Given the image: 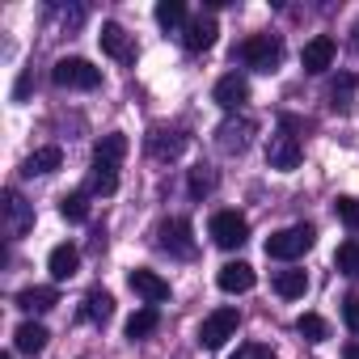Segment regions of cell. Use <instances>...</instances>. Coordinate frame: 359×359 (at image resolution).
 Here are the masks:
<instances>
[{"label":"cell","mask_w":359,"mask_h":359,"mask_svg":"<svg viewBox=\"0 0 359 359\" xmlns=\"http://www.w3.org/2000/svg\"><path fill=\"white\" fill-rule=\"evenodd\" d=\"M313 241H317L313 224H292V229H279V233H271V237H266V258L292 262V258L309 254V250H313Z\"/></svg>","instance_id":"obj_1"},{"label":"cell","mask_w":359,"mask_h":359,"mask_svg":"<svg viewBox=\"0 0 359 359\" xmlns=\"http://www.w3.org/2000/svg\"><path fill=\"white\" fill-rule=\"evenodd\" d=\"M237 60L245 68H254V72H275L279 60H283V43L275 34H254V39H245L237 47Z\"/></svg>","instance_id":"obj_2"},{"label":"cell","mask_w":359,"mask_h":359,"mask_svg":"<svg viewBox=\"0 0 359 359\" xmlns=\"http://www.w3.org/2000/svg\"><path fill=\"white\" fill-rule=\"evenodd\" d=\"M51 81H55L60 89H97V85H102V72H97L89 60H81V55H64V60L51 68Z\"/></svg>","instance_id":"obj_3"},{"label":"cell","mask_w":359,"mask_h":359,"mask_svg":"<svg viewBox=\"0 0 359 359\" xmlns=\"http://www.w3.org/2000/svg\"><path fill=\"white\" fill-rule=\"evenodd\" d=\"M237 325H241L237 309H216V313H208L203 325H199V346H203V351H220V346L237 334Z\"/></svg>","instance_id":"obj_4"},{"label":"cell","mask_w":359,"mask_h":359,"mask_svg":"<svg viewBox=\"0 0 359 359\" xmlns=\"http://www.w3.org/2000/svg\"><path fill=\"white\" fill-rule=\"evenodd\" d=\"M208 233H212V241L220 250H237V245L250 241V220L241 212H216L212 224H208Z\"/></svg>","instance_id":"obj_5"},{"label":"cell","mask_w":359,"mask_h":359,"mask_svg":"<svg viewBox=\"0 0 359 359\" xmlns=\"http://www.w3.org/2000/svg\"><path fill=\"white\" fill-rule=\"evenodd\" d=\"M300 156H304V148H300V140L292 135V131H275L271 135V144H266V165L271 169H279V173H292V169H300Z\"/></svg>","instance_id":"obj_6"},{"label":"cell","mask_w":359,"mask_h":359,"mask_svg":"<svg viewBox=\"0 0 359 359\" xmlns=\"http://www.w3.org/2000/svg\"><path fill=\"white\" fill-rule=\"evenodd\" d=\"M191 233H195L191 220H165V224L156 229V245H161L165 254L191 258V254H195V237H191Z\"/></svg>","instance_id":"obj_7"},{"label":"cell","mask_w":359,"mask_h":359,"mask_svg":"<svg viewBox=\"0 0 359 359\" xmlns=\"http://www.w3.org/2000/svg\"><path fill=\"white\" fill-rule=\"evenodd\" d=\"M0 208H5V233L9 237H26L34 229V208L18 191H5V203H0Z\"/></svg>","instance_id":"obj_8"},{"label":"cell","mask_w":359,"mask_h":359,"mask_svg":"<svg viewBox=\"0 0 359 359\" xmlns=\"http://www.w3.org/2000/svg\"><path fill=\"white\" fill-rule=\"evenodd\" d=\"M127 283H131V292H135V296H144L148 304H161V300H169V283H165L156 271H148V266H135V271L127 275Z\"/></svg>","instance_id":"obj_9"},{"label":"cell","mask_w":359,"mask_h":359,"mask_svg":"<svg viewBox=\"0 0 359 359\" xmlns=\"http://www.w3.org/2000/svg\"><path fill=\"white\" fill-rule=\"evenodd\" d=\"M216 102H220L224 110H241V106L250 102V81H245L241 72L220 76V81H216Z\"/></svg>","instance_id":"obj_10"},{"label":"cell","mask_w":359,"mask_h":359,"mask_svg":"<svg viewBox=\"0 0 359 359\" xmlns=\"http://www.w3.org/2000/svg\"><path fill=\"white\" fill-rule=\"evenodd\" d=\"M216 34H220V30H216V18H203V13H199V18L187 22V30H182V47H187V51H208V47L216 43Z\"/></svg>","instance_id":"obj_11"},{"label":"cell","mask_w":359,"mask_h":359,"mask_svg":"<svg viewBox=\"0 0 359 359\" xmlns=\"http://www.w3.org/2000/svg\"><path fill=\"white\" fill-rule=\"evenodd\" d=\"M216 283H220V292L241 296V292L254 287V266H250V262H224L220 275H216Z\"/></svg>","instance_id":"obj_12"},{"label":"cell","mask_w":359,"mask_h":359,"mask_svg":"<svg viewBox=\"0 0 359 359\" xmlns=\"http://www.w3.org/2000/svg\"><path fill=\"white\" fill-rule=\"evenodd\" d=\"M300 64H304V72H325L330 64H334V39H325V34H317L313 43H304V51H300Z\"/></svg>","instance_id":"obj_13"},{"label":"cell","mask_w":359,"mask_h":359,"mask_svg":"<svg viewBox=\"0 0 359 359\" xmlns=\"http://www.w3.org/2000/svg\"><path fill=\"white\" fill-rule=\"evenodd\" d=\"M97 43H102V51H106L110 60H131V55H135V47H131L127 30H123L118 22H106L102 34H97Z\"/></svg>","instance_id":"obj_14"},{"label":"cell","mask_w":359,"mask_h":359,"mask_svg":"<svg viewBox=\"0 0 359 359\" xmlns=\"http://www.w3.org/2000/svg\"><path fill=\"white\" fill-rule=\"evenodd\" d=\"M47 271H51V279H55V283L72 279V275L81 271V250H76V245H55V250H51V258H47Z\"/></svg>","instance_id":"obj_15"},{"label":"cell","mask_w":359,"mask_h":359,"mask_svg":"<svg viewBox=\"0 0 359 359\" xmlns=\"http://www.w3.org/2000/svg\"><path fill=\"white\" fill-rule=\"evenodd\" d=\"M81 317H85V321H93V325H106V321L114 317V296H110L106 287H93V292H85Z\"/></svg>","instance_id":"obj_16"},{"label":"cell","mask_w":359,"mask_h":359,"mask_svg":"<svg viewBox=\"0 0 359 359\" xmlns=\"http://www.w3.org/2000/svg\"><path fill=\"white\" fill-rule=\"evenodd\" d=\"M55 304H60L55 287H26V292H18V309H26V313H47Z\"/></svg>","instance_id":"obj_17"},{"label":"cell","mask_w":359,"mask_h":359,"mask_svg":"<svg viewBox=\"0 0 359 359\" xmlns=\"http://www.w3.org/2000/svg\"><path fill=\"white\" fill-rule=\"evenodd\" d=\"M47 325H39V321H22L18 325V334H13V342H18V351H26V355H39L43 346H47Z\"/></svg>","instance_id":"obj_18"},{"label":"cell","mask_w":359,"mask_h":359,"mask_svg":"<svg viewBox=\"0 0 359 359\" xmlns=\"http://www.w3.org/2000/svg\"><path fill=\"white\" fill-rule=\"evenodd\" d=\"M182 148H187V135H177V131H152V140H148V152L161 161L182 156Z\"/></svg>","instance_id":"obj_19"},{"label":"cell","mask_w":359,"mask_h":359,"mask_svg":"<svg viewBox=\"0 0 359 359\" xmlns=\"http://www.w3.org/2000/svg\"><path fill=\"white\" fill-rule=\"evenodd\" d=\"M156 325H161V313H156V304H144V309H135V313L127 317V338H131V342H135V338H148Z\"/></svg>","instance_id":"obj_20"},{"label":"cell","mask_w":359,"mask_h":359,"mask_svg":"<svg viewBox=\"0 0 359 359\" xmlns=\"http://www.w3.org/2000/svg\"><path fill=\"white\" fill-rule=\"evenodd\" d=\"M89 191H93V195H114V191H118V165L93 161V173H89Z\"/></svg>","instance_id":"obj_21"},{"label":"cell","mask_w":359,"mask_h":359,"mask_svg":"<svg viewBox=\"0 0 359 359\" xmlns=\"http://www.w3.org/2000/svg\"><path fill=\"white\" fill-rule=\"evenodd\" d=\"M355 89H359V81H355L351 72H338V81L330 85V106H334L338 114H346L351 102H355Z\"/></svg>","instance_id":"obj_22"},{"label":"cell","mask_w":359,"mask_h":359,"mask_svg":"<svg viewBox=\"0 0 359 359\" xmlns=\"http://www.w3.org/2000/svg\"><path fill=\"white\" fill-rule=\"evenodd\" d=\"M123 156H127V135H118V131H110V135H102V140L93 144V161L118 165Z\"/></svg>","instance_id":"obj_23"},{"label":"cell","mask_w":359,"mask_h":359,"mask_svg":"<svg viewBox=\"0 0 359 359\" xmlns=\"http://www.w3.org/2000/svg\"><path fill=\"white\" fill-rule=\"evenodd\" d=\"M64 165V152L55 148V144H47V148H39V152H30V161H26V173L34 177V173H55Z\"/></svg>","instance_id":"obj_24"},{"label":"cell","mask_w":359,"mask_h":359,"mask_svg":"<svg viewBox=\"0 0 359 359\" xmlns=\"http://www.w3.org/2000/svg\"><path fill=\"white\" fill-rule=\"evenodd\" d=\"M275 292H279L283 300H300V296L309 292V275H304V271H279V275H275Z\"/></svg>","instance_id":"obj_25"},{"label":"cell","mask_w":359,"mask_h":359,"mask_svg":"<svg viewBox=\"0 0 359 359\" xmlns=\"http://www.w3.org/2000/svg\"><path fill=\"white\" fill-rule=\"evenodd\" d=\"M60 216H64L68 224H85V220H89V195H85V191L64 195V199H60Z\"/></svg>","instance_id":"obj_26"},{"label":"cell","mask_w":359,"mask_h":359,"mask_svg":"<svg viewBox=\"0 0 359 359\" xmlns=\"http://www.w3.org/2000/svg\"><path fill=\"white\" fill-rule=\"evenodd\" d=\"M250 123H224L220 127V148L224 152H245V144H250Z\"/></svg>","instance_id":"obj_27"},{"label":"cell","mask_w":359,"mask_h":359,"mask_svg":"<svg viewBox=\"0 0 359 359\" xmlns=\"http://www.w3.org/2000/svg\"><path fill=\"white\" fill-rule=\"evenodd\" d=\"M156 26H165V30L187 26V5H182V0H161V5H156Z\"/></svg>","instance_id":"obj_28"},{"label":"cell","mask_w":359,"mask_h":359,"mask_svg":"<svg viewBox=\"0 0 359 359\" xmlns=\"http://www.w3.org/2000/svg\"><path fill=\"white\" fill-rule=\"evenodd\" d=\"M296 334L309 338V342H325V338H330V325H325L317 313H304V317H296Z\"/></svg>","instance_id":"obj_29"},{"label":"cell","mask_w":359,"mask_h":359,"mask_svg":"<svg viewBox=\"0 0 359 359\" xmlns=\"http://www.w3.org/2000/svg\"><path fill=\"white\" fill-rule=\"evenodd\" d=\"M334 266H338L342 275H351V279L359 275V241H355V237L338 245V254H334Z\"/></svg>","instance_id":"obj_30"},{"label":"cell","mask_w":359,"mask_h":359,"mask_svg":"<svg viewBox=\"0 0 359 359\" xmlns=\"http://www.w3.org/2000/svg\"><path fill=\"white\" fill-rule=\"evenodd\" d=\"M212 191H216V173H212V169H191V195L203 199V195H212Z\"/></svg>","instance_id":"obj_31"},{"label":"cell","mask_w":359,"mask_h":359,"mask_svg":"<svg viewBox=\"0 0 359 359\" xmlns=\"http://www.w3.org/2000/svg\"><path fill=\"white\" fill-rule=\"evenodd\" d=\"M334 212H338V220H342L351 233H359V203H355V199H334Z\"/></svg>","instance_id":"obj_32"},{"label":"cell","mask_w":359,"mask_h":359,"mask_svg":"<svg viewBox=\"0 0 359 359\" xmlns=\"http://www.w3.org/2000/svg\"><path fill=\"white\" fill-rule=\"evenodd\" d=\"M233 359H275V351L271 346H258V342H245V346H237Z\"/></svg>","instance_id":"obj_33"},{"label":"cell","mask_w":359,"mask_h":359,"mask_svg":"<svg viewBox=\"0 0 359 359\" xmlns=\"http://www.w3.org/2000/svg\"><path fill=\"white\" fill-rule=\"evenodd\" d=\"M342 317H346V325L359 334V296H351V300H342Z\"/></svg>","instance_id":"obj_34"},{"label":"cell","mask_w":359,"mask_h":359,"mask_svg":"<svg viewBox=\"0 0 359 359\" xmlns=\"http://www.w3.org/2000/svg\"><path fill=\"white\" fill-rule=\"evenodd\" d=\"M342 359H359V342H346L342 346Z\"/></svg>","instance_id":"obj_35"},{"label":"cell","mask_w":359,"mask_h":359,"mask_svg":"<svg viewBox=\"0 0 359 359\" xmlns=\"http://www.w3.org/2000/svg\"><path fill=\"white\" fill-rule=\"evenodd\" d=\"M351 34H355V47H359V22H355V30H351Z\"/></svg>","instance_id":"obj_36"},{"label":"cell","mask_w":359,"mask_h":359,"mask_svg":"<svg viewBox=\"0 0 359 359\" xmlns=\"http://www.w3.org/2000/svg\"><path fill=\"white\" fill-rule=\"evenodd\" d=\"M0 359H13V351H5V355H0Z\"/></svg>","instance_id":"obj_37"}]
</instances>
